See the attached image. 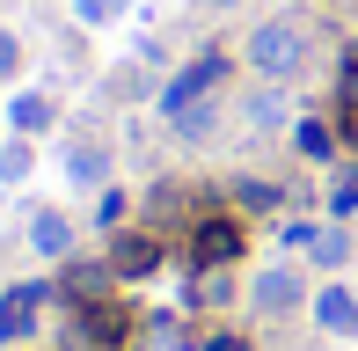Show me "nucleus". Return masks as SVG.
<instances>
[{"label": "nucleus", "instance_id": "obj_1", "mask_svg": "<svg viewBox=\"0 0 358 351\" xmlns=\"http://www.w3.org/2000/svg\"><path fill=\"white\" fill-rule=\"evenodd\" d=\"M249 66L264 73V81H285V73L300 66V29H292V22H264L249 37Z\"/></svg>", "mask_w": 358, "mask_h": 351}, {"label": "nucleus", "instance_id": "obj_2", "mask_svg": "<svg viewBox=\"0 0 358 351\" xmlns=\"http://www.w3.org/2000/svg\"><path fill=\"white\" fill-rule=\"evenodd\" d=\"M241 257V220H227V213H213V220H198V234H190V264H234Z\"/></svg>", "mask_w": 358, "mask_h": 351}, {"label": "nucleus", "instance_id": "obj_3", "mask_svg": "<svg viewBox=\"0 0 358 351\" xmlns=\"http://www.w3.org/2000/svg\"><path fill=\"white\" fill-rule=\"evenodd\" d=\"M220 81H227V59H220V52H205L198 66H183V73H176L169 88H161V110L176 117L183 103H198V95H205V88H220Z\"/></svg>", "mask_w": 358, "mask_h": 351}, {"label": "nucleus", "instance_id": "obj_4", "mask_svg": "<svg viewBox=\"0 0 358 351\" xmlns=\"http://www.w3.org/2000/svg\"><path fill=\"white\" fill-rule=\"evenodd\" d=\"M44 285H15V293H0V344H15V337H29L37 329V315H44Z\"/></svg>", "mask_w": 358, "mask_h": 351}, {"label": "nucleus", "instance_id": "obj_5", "mask_svg": "<svg viewBox=\"0 0 358 351\" xmlns=\"http://www.w3.org/2000/svg\"><path fill=\"white\" fill-rule=\"evenodd\" d=\"M249 293H256V315H292V308H300V271L271 264V271H256Z\"/></svg>", "mask_w": 358, "mask_h": 351}, {"label": "nucleus", "instance_id": "obj_6", "mask_svg": "<svg viewBox=\"0 0 358 351\" xmlns=\"http://www.w3.org/2000/svg\"><path fill=\"white\" fill-rule=\"evenodd\" d=\"M29 249H37V257H73V220L59 213V205H37V213H29Z\"/></svg>", "mask_w": 358, "mask_h": 351}, {"label": "nucleus", "instance_id": "obj_7", "mask_svg": "<svg viewBox=\"0 0 358 351\" xmlns=\"http://www.w3.org/2000/svg\"><path fill=\"white\" fill-rule=\"evenodd\" d=\"M315 322L336 329V337H351V322H358V293H351V285H322V293H315Z\"/></svg>", "mask_w": 358, "mask_h": 351}, {"label": "nucleus", "instance_id": "obj_8", "mask_svg": "<svg viewBox=\"0 0 358 351\" xmlns=\"http://www.w3.org/2000/svg\"><path fill=\"white\" fill-rule=\"evenodd\" d=\"M154 264H161V242H154V234H124V242L110 249V271H117V278H146Z\"/></svg>", "mask_w": 358, "mask_h": 351}, {"label": "nucleus", "instance_id": "obj_9", "mask_svg": "<svg viewBox=\"0 0 358 351\" xmlns=\"http://www.w3.org/2000/svg\"><path fill=\"white\" fill-rule=\"evenodd\" d=\"M8 117H15L8 132H22V139H29V132H44V124H52V95H15Z\"/></svg>", "mask_w": 358, "mask_h": 351}, {"label": "nucleus", "instance_id": "obj_10", "mask_svg": "<svg viewBox=\"0 0 358 351\" xmlns=\"http://www.w3.org/2000/svg\"><path fill=\"white\" fill-rule=\"evenodd\" d=\"M307 257H315L322 271H344V257H351V242H344V227H322L315 242H307Z\"/></svg>", "mask_w": 358, "mask_h": 351}, {"label": "nucleus", "instance_id": "obj_11", "mask_svg": "<svg viewBox=\"0 0 358 351\" xmlns=\"http://www.w3.org/2000/svg\"><path fill=\"white\" fill-rule=\"evenodd\" d=\"M103 169H110L103 147H73V154H66V176H73V183H103Z\"/></svg>", "mask_w": 358, "mask_h": 351}, {"label": "nucleus", "instance_id": "obj_12", "mask_svg": "<svg viewBox=\"0 0 358 351\" xmlns=\"http://www.w3.org/2000/svg\"><path fill=\"white\" fill-rule=\"evenodd\" d=\"M213 124H220V110H213V103H183V110H176V132H183V139H205Z\"/></svg>", "mask_w": 358, "mask_h": 351}, {"label": "nucleus", "instance_id": "obj_13", "mask_svg": "<svg viewBox=\"0 0 358 351\" xmlns=\"http://www.w3.org/2000/svg\"><path fill=\"white\" fill-rule=\"evenodd\" d=\"M292 139H300V154H307V162H329V154H336V139L322 132V124H300Z\"/></svg>", "mask_w": 358, "mask_h": 351}, {"label": "nucleus", "instance_id": "obj_14", "mask_svg": "<svg viewBox=\"0 0 358 351\" xmlns=\"http://www.w3.org/2000/svg\"><path fill=\"white\" fill-rule=\"evenodd\" d=\"M15 73H22V37L0 29V81H15Z\"/></svg>", "mask_w": 358, "mask_h": 351}, {"label": "nucleus", "instance_id": "obj_15", "mask_svg": "<svg viewBox=\"0 0 358 351\" xmlns=\"http://www.w3.org/2000/svg\"><path fill=\"white\" fill-rule=\"evenodd\" d=\"M329 205H336V213H358V162L336 176V198H329Z\"/></svg>", "mask_w": 358, "mask_h": 351}, {"label": "nucleus", "instance_id": "obj_16", "mask_svg": "<svg viewBox=\"0 0 358 351\" xmlns=\"http://www.w3.org/2000/svg\"><path fill=\"white\" fill-rule=\"evenodd\" d=\"M336 103L358 117V52H351V66H344V81H336Z\"/></svg>", "mask_w": 358, "mask_h": 351}, {"label": "nucleus", "instance_id": "obj_17", "mask_svg": "<svg viewBox=\"0 0 358 351\" xmlns=\"http://www.w3.org/2000/svg\"><path fill=\"white\" fill-rule=\"evenodd\" d=\"M241 205H256V213H264V205H278V190H271V183H256V176H249V183H241Z\"/></svg>", "mask_w": 358, "mask_h": 351}, {"label": "nucleus", "instance_id": "obj_18", "mask_svg": "<svg viewBox=\"0 0 358 351\" xmlns=\"http://www.w3.org/2000/svg\"><path fill=\"white\" fill-rule=\"evenodd\" d=\"M117 8H124V0H80V15H88V22H110Z\"/></svg>", "mask_w": 358, "mask_h": 351}, {"label": "nucleus", "instance_id": "obj_19", "mask_svg": "<svg viewBox=\"0 0 358 351\" xmlns=\"http://www.w3.org/2000/svg\"><path fill=\"white\" fill-rule=\"evenodd\" d=\"M205 351H256V344H249V337H213Z\"/></svg>", "mask_w": 358, "mask_h": 351}, {"label": "nucleus", "instance_id": "obj_20", "mask_svg": "<svg viewBox=\"0 0 358 351\" xmlns=\"http://www.w3.org/2000/svg\"><path fill=\"white\" fill-rule=\"evenodd\" d=\"M205 8H241V0H205Z\"/></svg>", "mask_w": 358, "mask_h": 351}, {"label": "nucleus", "instance_id": "obj_21", "mask_svg": "<svg viewBox=\"0 0 358 351\" xmlns=\"http://www.w3.org/2000/svg\"><path fill=\"white\" fill-rule=\"evenodd\" d=\"M344 132H351V147H358V117H351V124H344Z\"/></svg>", "mask_w": 358, "mask_h": 351}, {"label": "nucleus", "instance_id": "obj_22", "mask_svg": "<svg viewBox=\"0 0 358 351\" xmlns=\"http://www.w3.org/2000/svg\"><path fill=\"white\" fill-rule=\"evenodd\" d=\"M351 337H358V322H351Z\"/></svg>", "mask_w": 358, "mask_h": 351}]
</instances>
